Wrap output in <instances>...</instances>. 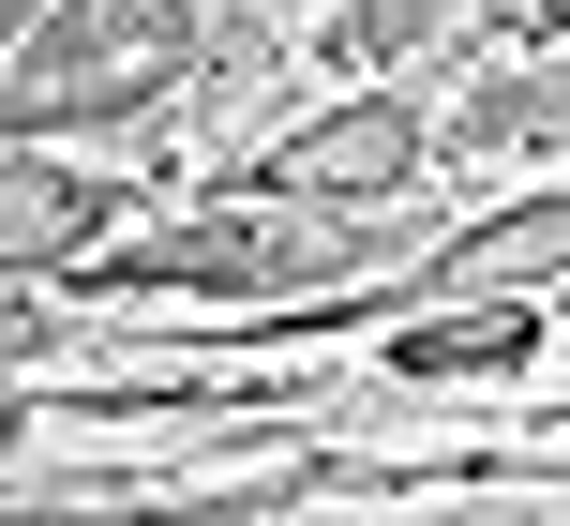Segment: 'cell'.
<instances>
[{
  "label": "cell",
  "mask_w": 570,
  "mask_h": 526,
  "mask_svg": "<svg viewBox=\"0 0 570 526\" xmlns=\"http://www.w3.org/2000/svg\"><path fill=\"white\" fill-rule=\"evenodd\" d=\"M210 60H256V46H210V0H46L0 46V150L120 136V120L180 106Z\"/></svg>",
  "instance_id": "1"
},
{
  "label": "cell",
  "mask_w": 570,
  "mask_h": 526,
  "mask_svg": "<svg viewBox=\"0 0 570 526\" xmlns=\"http://www.w3.org/2000/svg\"><path fill=\"white\" fill-rule=\"evenodd\" d=\"M76 271H90V301H256V286H345V271H375V226L240 181V196H196L150 241H90Z\"/></svg>",
  "instance_id": "2"
},
{
  "label": "cell",
  "mask_w": 570,
  "mask_h": 526,
  "mask_svg": "<svg viewBox=\"0 0 570 526\" xmlns=\"http://www.w3.org/2000/svg\"><path fill=\"white\" fill-rule=\"evenodd\" d=\"M421 166H435V106H421V90H361V106L271 136L240 181H256V196H315V211H375V196H405Z\"/></svg>",
  "instance_id": "3"
},
{
  "label": "cell",
  "mask_w": 570,
  "mask_h": 526,
  "mask_svg": "<svg viewBox=\"0 0 570 526\" xmlns=\"http://www.w3.org/2000/svg\"><path fill=\"white\" fill-rule=\"evenodd\" d=\"M120 211H136L120 166H30V150H0V286L16 271H76L90 241H120Z\"/></svg>",
  "instance_id": "4"
},
{
  "label": "cell",
  "mask_w": 570,
  "mask_h": 526,
  "mask_svg": "<svg viewBox=\"0 0 570 526\" xmlns=\"http://www.w3.org/2000/svg\"><path fill=\"white\" fill-rule=\"evenodd\" d=\"M541 361V301H405L391 316V377H511Z\"/></svg>",
  "instance_id": "5"
},
{
  "label": "cell",
  "mask_w": 570,
  "mask_h": 526,
  "mask_svg": "<svg viewBox=\"0 0 570 526\" xmlns=\"http://www.w3.org/2000/svg\"><path fill=\"white\" fill-rule=\"evenodd\" d=\"M495 271H570V196H511V211H481L465 241H435V256H421V286L451 301V286H495Z\"/></svg>",
  "instance_id": "6"
},
{
  "label": "cell",
  "mask_w": 570,
  "mask_h": 526,
  "mask_svg": "<svg viewBox=\"0 0 570 526\" xmlns=\"http://www.w3.org/2000/svg\"><path fill=\"white\" fill-rule=\"evenodd\" d=\"M511 136H570V46L525 60V76H495V90H465L435 120V150H511Z\"/></svg>",
  "instance_id": "7"
},
{
  "label": "cell",
  "mask_w": 570,
  "mask_h": 526,
  "mask_svg": "<svg viewBox=\"0 0 570 526\" xmlns=\"http://www.w3.org/2000/svg\"><path fill=\"white\" fill-rule=\"evenodd\" d=\"M435 30H451V0H345L331 60H361V76H391V60H421Z\"/></svg>",
  "instance_id": "8"
},
{
  "label": "cell",
  "mask_w": 570,
  "mask_h": 526,
  "mask_svg": "<svg viewBox=\"0 0 570 526\" xmlns=\"http://www.w3.org/2000/svg\"><path fill=\"white\" fill-rule=\"evenodd\" d=\"M30 16H46V0H0V46H16V30H30Z\"/></svg>",
  "instance_id": "9"
}]
</instances>
